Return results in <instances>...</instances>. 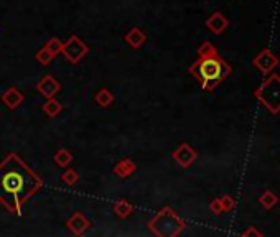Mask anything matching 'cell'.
<instances>
[{
    "label": "cell",
    "mask_w": 280,
    "mask_h": 237,
    "mask_svg": "<svg viewBox=\"0 0 280 237\" xmlns=\"http://www.w3.org/2000/svg\"><path fill=\"white\" fill-rule=\"evenodd\" d=\"M41 188L43 180L18 153L12 152L0 162V204L10 214H22L25 204Z\"/></svg>",
    "instance_id": "6da1fadb"
},
{
    "label": "cell",
    "mask_w": 280,
    "mask_h": 237,
    "mask_svg": "<svg viewBox=\"0 0 280 237\" xmlns=\"http://www.w3.org/2000/svg\"><path fill=\"white\" fill-rule=\"evenodd\" d=\"M190 73L200 82L201 87L205 91H214L218 87L222 79L233 73V66L224 61L221 56L216 58H205V60H196L190 66Z\"/></svg>",
    "instance_id": "7a4b0ae2"
},
{
    "label": "cell",
    "mask_w": 280,
    "mask_h": 237,
    "mask_svg": "<svg viewBox=\"0 0 280 237\" xmlns=\"http://www.w3.org/2000/svg\"><path fill=\"white\" fill-rule=\"evenodd\" d=\"M147 227L155 237H178L185 231L186 224L170 206H163L149 221Z\"/></svg>",
    "instance_id": "3957f363"
},
{
    "label": "cell",
    "mask_w": 280,
    "mask_h": 237,
    "mask_svg": "<svg viewBox=\"0 0 280 237\" xmlns=\"http://www.w3.org/2000/svg\"><path fill=\"white\" fill-rule=\"evenodd\" d=\"M254 97L272 115H277L280 112V74L272 73L256 89Z\"/></svg>",
    "instance_id": "277c9868"
},
{
    "label": "cell",
    "mask_w": 280,
    "mask_h": 237,
    "mask_svg": "<svg viewBox=\"0 0 280 237\" xmlns=\"http://www.w3.org/2000/svg\"><path fill=\"white\" fill-rule=\"evenodd\" d=\"M63 56H65L69 63L78 65V63L89 53V46L78 37V35H71L65 43H63Z\"/></svg>",
    "instance_id": "5b68a950"
},
{
    "label": "cell",
    "mask_w": 280,
    "mask_h": 237,
    "mask_svg": "<svg viewBox=\"0 0 280 237\" xmlns=\"http://www.w3.org/2000/svg\"><path fill=\"white\" fill-rule=\"evenodd\" d=\"M252 65H254L264 76H269L274 73V69L278 66V58L269 50V48H264V50L259 51L256 54V58L252 60Z\"/></svg>",
    "instance_id": "8992f818"
},
{
    "label": "cell",
    "mask_w": 280,
    "mask_h": 237,
    "mask_svg": "<svg viewBox=\"0 0 280 237\" xmlns=\"http://www.w3.org/2000/svg\"><path fill=\"white\" fill-rule=\"evenodd\" d=\"M172 158L177 162L181 168H190L198 158V152H196L190 143H180L177 149L173 150Z\"/></svg>",
    "instance_id": "52a82bcc"
},
{
    "label": "cell",
    "mask_w": 280,
    "mask_h": 237,
    "mask_svg": "<svg viewBox=\"0 0 280 237\" xmlns=\"http://www.w3.org/2000/svg\"><path fill=\"white\" fill-rule=\"evenodd\" d=\"M91 221L84 216L81 211H74L73 214H71V218H69L68 221H66V227L71 231L74 235H82L86 231H89L91 229Z\"/></svg>",
    "instance_id": "ba28073f"
},
{
    "label": "cell",
    "mask_w": 280,
    "mask_h": 237,
    "mask_svg": "<svg viewBox=\"0 0 280 237\" xmlns=\"http://www.w3.org/2000/svg\"><path fill=\"white\" fill-rule=\"evenodd\" d=\"M35 87H37L38 93L43 97H46V99H51V97H54L61 91V84L51 74H45L43 78L37 82V86Z\"/></svg>",
    "instance_id": "9c48e42d"
},
{
    "label": "cell",
    "mask_w": 280,
    "mask_h": 237,
    "mask_svg": "<svg viewBox=\"0 0 280 237\" xmlns=\"http://www.w3.org/2000/svg\"><path fill=\"white\" fill-rule=\"evenodd\" d=\"M2 102L7 106V109H10V110H15V109H18L20 106L23 104V101H25V96H23V93L20 89H17V87H7L5 89V93L2 94Z\"/></svg>",
    "instance_id": "30bf717a"
},
{
    "label": "cell",
    "mask_w": 280,
    "mask_h": 237,
    "mask_svg": "<svg viewBox=\"0 0 280 237\" xmlns=\"http://www.w3.org/2000/svg\"><path fill=\"white\" fill-rule=\"evenodd\" d=\"M206 26H208V30L211 32V33L221 35L229 26V20L224 17L222 12L218 10V12H213L211 17L206 18Z\"/></svg>",
    "instance_id": "8fae6325"
},
{
    "label": "cell",
    "mask_w": 280,
    "mask_h": 237,
    "mask_svg": "<svg viewBox=\"0 0 280 237\" xmlns=\"http://www.w3.org/2000/svg\"><path fill=\"white\" fill-rule=\"evenodd\" d=\"M137 171V165L132 158H124L114 165V175L119 178H129Z\"/></svg>",
    "instance_id": "7c38bea8"
},
{
    "label": "cell",
    "mask_w": 280,
    "mask_h": 237,
    "mask_svg": "<svg viewBox=\"0 0 280 237\" xmlns=\"http://www.w3.org/2000/svg\"><path fill=\"white\" fill-rule=\"evenodd\" d=\"M124 40H125V43H127L130 48L137 50V48H140L147 41V35L140 30L138 26H134V28H130L127 33L124 35Z\"/></svg>",
    "instance_id": "4fadbf2b"
},
{
    "label": "cell",
    "mask_w": 280,
    "mask_h": 237,
    "mask_svg": "<svg viewBox=\"0 0 280 237\" xmlns=\"http://www.w3.org/2000/svg\"><path fill=\"white\" fill-rule=\"evenodd\" d=\"M112 211L117 216V218L125 219L134 213V206H132L127 199H117L114 204H112Z\"/></svg>",
    "instance_id": "5bb4252c"
},
{
    "label": "cell",
    "mask_w": 280,
    "mask_h": 237,
    "mask_svg": "<svg viewBox=\"0 0 280 237\" xmlns=\"http://www.w3.org/2000/svg\"><path fill=\"white\" fill-rule=\"evenodd\" d=\"M94 101L99 107H109V106H112V102L116 101V97H114V93H112L110 89L102 87L96 93Z\"/></svg>",
    "instance_id": "9a60e30c"
},
{
    "label": "cell",
    "mask_w": 280,
    "mask_h": 237,
    "mask_svg": "<svg viewBox=\"0 0 280 237\" xmlns=\"http://www.w3.org/2000/svg\"><path fill=\"white\" fill-rule=\"evenodd\" d=\"M63 104L58 101V99H54V97H51V99H46V102L43 104V112L46 117H50V118H54V117H58L61 112H63Z\"/></svg>",
    "instance_id": "2e32d148"
},
{
    "label": "cell",
    "mask_w": 280,
    "mask_h": 237,
    "mask_svg": "<svg viewBox=\"0 0 280 237\" xmlns=\"http://www.w3.org/2000/svg\"><path fill=\"white\" fill-rule=\"evenodd\" d=\"M259 203H261V206L264 209H267V211H270L272 208H275L277 203H278V196L277 194L272 191V190H265L262 194H261V198H259Z\"/></svg>",
    "instance_id": "e0dca14e"
},
{
    "label": "cell",
    "mask_w": 280,
    "mask_h": 237,
    "mask_svg": "<svg viewBox=\"0 0 280 237\" xmlns=\"http://www.w3.org/2000/svg\"><path fill=\"white\" fill-rule=\"evenodd\" d=\"M53 160H54L56 165L61 166V168H68V165L73 162L74 157H73V153L69 152V150H66V149H60L58 152L54 153Z\"/></svg>",
    "instance_id": "ac0fdd59"
},
{
    "label": "cell",
    "mask_w": 280,
    "mask_h": 237,
    "mask_svg": "<svg viewBox=\"0 0 280 237\" xmlns=\"http://www.w3.org/2000/svg\"><path fill=\"white\" fill-rule=\"evenodd\" d=\"M198 58L200 60H205V58H216L219 56L218 50H216V46L211 43V41H205V43H201L198 46Z\"/></svg>",
    "instance_id": "d6986e66"
},
{
    "label": "cell",
    "mask_w": 280,
    "mask_h": 237,
    "mask_svg": "<svg viewBox=\"0 0 280 237\" xmlns=\"http://www.w3.org/2000/svg\"><path fill=\"white\" fill-rule=\"evenodd\" d=\"M35 60H37L41 66H46V65H50V63L54 60V54H51L45 46H41L40 50L37 51V54H35Z\"/></svg>",
    "instance_id": "ffe728a7"
},
{
    "label": "cell",
    "mask_w": 280,
    "mask_h": 237,
    "mask_svg": "<svg viewBox=\"0 0 280 237\" xmlns=\"http://www.w3.org/2000/svg\"><path fill=\"white\" fill-rule=\"evenodd\" d=\"M61 181L68 186H73L79 181V173L76 170H73V168H68L66 171L61 173Z\"/></svg>",
    "instance_id": "44dd1931"
},
{
    "label": "cell",
    "mask_w": 280,
    "mask_h": 237,
    "mask_svg": "<svg viewBox=\"0 0 280 237\" xmlns=\"http://www.w3.org/2000/svg\"><path fill=\"white\" fill-rule=\"evenodd\" d=\"M45 48L48 51H50L51 54H60L61 53V50H63V41L60 40V38H56V37H53V38H50L46 41V45H45Z\"/></svg>",
    "instance_id": "7402d4cb"
},
{
    "label": "cell",
    "mask_w": 280,
    "mask_h": 237,
    "mask_svg": "<svg viewBox=\"0 0 280 237\" xmlns=\"http://www.w3.org/2000/svg\"><path fill=\"white\" fill-rule=\"evenodd\" d=\"M221 206H222V213H231L236 208V199L231 196V194H224L219 198Z\"/></svg>",
    "instance_id": "603a6c76"
},
{
    "label": "cell",
    "mask_w": 280,
    "mask_h": 237,
    "mask_svg": "<svg viewBox=\"0 0 280 237\" xmlns=\"http://www.w3.org/2000/svg\"><path fill=\"white\" fill-rule=\"evenodd\" d=\"M209 211H211L214 216H219V214H222V206H221V201H219V198H216V199H213L211 203H209Z\"/></svg>",
    "instance_id": "cb8c5ba5"
},
{
    "label": "cell",
    "mask_w": 280,
    "mask_h": 237,
    "mask_svg": "<svg viewBox=\"0 0 280 237\" xmlns=\"http://www.w3.org/2000/svg\"><path fill=\"white\" fill-rule=\"evenodd\" d=\"M241 237H264V234H262V231H259L257 227H249V229H246L242 234H241Z\"/></svg>",
    "instance_id": "d4e9b609"
},
{
    "label": "cell",
    "mask_w": 280,
    "mask_h": 237,
    "mask_svg": "<svg viewBox=\"0 0 280 237\" xmlns=\"http://www.w3.org/2000/svg\"><path fill=\"white\" fill-rule=\"evenodd\" d=\"M81 237H82V235H81Z\"/></svg>",
    "instance_id": "484cf974"
}]
</instances>
